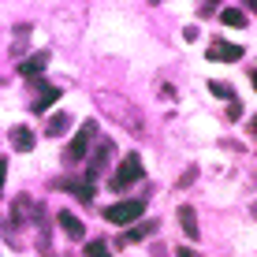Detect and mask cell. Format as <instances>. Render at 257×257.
Here are the masks:
<instances>
[{"label":"cell","mask_w":257,"mask_h":257,"mask_svg":"<svg viewBox=\"0 0 257 257\" xmlns=\"http://www.w3.org/2000/svg\"><path fill=\"white\" fill-rule=\"evenodd\" d=\"M209 90L216 97H231V86H227V82H209Z\"/></svg>","instance_id":"15"},{"label":"cell","mask_w":257,"mask_h":257,"mask_svg":"<svg viewBox=\"0 0 257 257\" xmlns=\"http://www.w3.org/2000/svg\"><path fill=\"white\" fill-rule=\"evenodd\" d=\"M209 60H224V64H235V60H242V49L231 45V41H212V49L205 52Z\"/></svg>","instance_id":"4"},{"label":"cell","mask_w":257,"mask_h":257,"mask_svg":"<svg viewBox=\"0 0 257 257\" xmlns=\"http://www.w3.org/2000/svg\"><path fill=\"white\" fill-rule=\"evenodd\" d=\"M56 101H60V90H56V86H49V90L41 93L38 101H34V112L41 116V112H49V104H56Z\"/></svg>","instance_id":"9"},{"label":"cell","mask_w":257,"mask_h":257,"mask_svg":"<svg viewBox=\"0 0 257 257\" xmlns=\"http://www.w3.org/2000/svg\"><path fill=\"white\" fill-rule=\"evenodd\" d=\"M250 78H253V90H257V71H253V75H250Z\"/></svg>","instance_id":"20"},{"label":"cell","mask_w":257,"mask_h":257,"mask_svg":"<svg viewBox=\"0 0 257 257\" xmlns=\"http://www.w3.org/2000/svg\"><path fill=\"white\" fill-rule=\"evenodd\" d=\"M179 224H183V231H187L190 238H198V216H194V209L190 205H179Z\"/></svg>","instance_id":"7"},{"label":"cell","mask_w":257,"mask_h":257,"mask_svg":"<svg viewBox=\"0 0 257 257\" xmlns=\"http://www.w3.org/2000/svg\"><path fill=\"white\" fill-rule=\"evenodd\" d=\"M250 8H253V12H257V0H250Z\"/></svg>","instance_id":"21"},{"label":"cell","mask_w":257,"mask_h":257,"mask_svg":"<svg viewBox=\"0 0 257 257\" xmlns=\"http://www.w3.org/2000/svg\"><path fill=\"white\" fill-rule=\"evenodd\" d=\"M220 23H224V26H235V30H238V26H246V15L238 12V8H224V12H220Z\"/></svg>","instance_id":"10"},{"label":"cell","mask_w":257,"mask_h":257,"mask_svg":"<svg viewBox=\"0 0 257 257\" xmlns=\"http://www.w3.org/2000/svg\"><path fill=\"white\" fill-rule=\"evenodd\" d=\"M4 179H8V161H0V190H4Z\"/></svg>","instance_id":"19"},{"label":"cell","mask_w":257,"mask_h":257,"mask_svg":"<svg viewBox=\"0 0 257 257\" xmlns=\"http://www.w3.org/2000/svg\"><path fill=\"white\" fill-rule=\"evenodd\" d=\"M56 220H60V227H64V235H67V238H75V242H82V238H86V224L75 216V212H67V209H64Z\"/></svg>","instance_id":"5"},{"label":"cell","mask_w":257,"mask_h":257,"mask_svg":"<svg viewBox=\"0 0 257 257\" xmlns=\"http://www.w3.org/2000/svg\"><path fill=\"white\" fill-rule=\"evenodd\" d=\"M142 175H146V168H142V157H138V153L123 157L119 168H116V175H112V190H127L131 183L142 179Z\"/></svg>","instance_id":"1"},{"label":"cell","mask_w":257,"mask_h":257,"mask_svg":"<svg viewBox=\"0 0 257 257\" xmlns=\"http://www.w3.org/2000/svg\"><path fill=\"white\" fill-rule=\"evenodd\" d=\"M71 194H78V201H93V187L90 183H67Z\"/></svg>","instance_id":"12"},{"label":"cell","mask_w":257,"mask_h":257,"mask_svg":"<svg viewBox=\"0 0 257 257\" xmlns=\"http://www.w3.org/2000/svg\"><path fill=\"white\" fill-rule=\"evenodd\" d=\"M142 212H146V201H142V198L131 201L127 198V201H116V205L104 209V220H108V224H135Z\"/></svg>","instance_id":"2"},{"label":"cell","mask_w":257,"mask_h":257,"mask_svg":"<svg viewBox=\"0 0 257 257\" xmlns=\"http://www.w3.org/2000/svg\"><path fill=\"white\" fill-rule=\"evenodd\" d=\"M64 131H67V116L60 112V116H52V119H49V135L56 138V135H64Z\"/></svg>","instance_id":"14"},{"label":"cell","mask_w":257,"mask_h":257,"mask_svg":"<svg viewBox=\"0 0 257 257\" xmlns=\"http://www.w3.org/2000/svg\"><path fill=\"white\" fill-rule=\"evenodd\" d=\"M238 116H242V104L231 101V104H227V119H238Z\"/></svg>","instance_id":"16"},{"label":"cell","mask_w":257,"mask_h":257,"mask_svg":"<svg viewBox=\"0 0 257 257\" xmlns=\"http://www.w3.org/2000/svg\"><path fill=\"white\" fill-rule=\"evenodd\" d=\"M15 149H19V153H30V149H34V131L30 127H15Z\"/></svg>","instance_id":"8"},{"label":"cell","mask_w":257,"mask_h":257,"mask_svg":"<svg viewBox=\"0 0 257 257\" xmlns=\"http://www.w3.org/2000/svg\"><path fill=\"white\" fill-rule=\"evenodd\" d=\"M175 257H201V253H194L190 246H179V250H175Z\"/></svg>","instance_id":"18"},{"label":"cell","mask_w":257,"mask_h":257,"mask_svg":"<svg viewBox=\"0 0 257 257\" xmlns=\"http://www.w3.org/2000/svg\"><path fill=\"white\" fill-rule=\"evenodd\" d=\"M86 257H112V253H108V246H104L101 238H90V242H86Z\"/></svg>","instance_id":"13"},{"label":"cell","mask_w":257,"mask_h":257,"mask_svg":"<svg viewBox=\"0 0 257 257\" xmlns=\"http://www.w3.org/2000/svg\"><path fill=\"white\" fill-rule=\"evenodd\" d=\"M153 227H157V224H138L135 231H127V235L119 238V242H123V246H131V242H138V238H146L149 231H153Z\"/></svg>","instance_id":"11"},{"label":"cell","mask_w":257,"mask_h":257,"mask_svg":"<svg viewBox=\"0 0 257 257\" xmlns=\"http://www.w3.org/2000/svg\"><path fill=\"white\" fill-rule=\"evenodd\" d=\"M198 34H201L198 26H187V30H183V38H187V41H198Z\"/></svg>","instance_id":"17"},{"label":"cell","mask_w":257,"mask_h":257,"mask_svg":"<svg viewBox=\"0 0 257 257\" xmlns=\"http://www.w3.org/2000/svg\"><path fill=\"white\" fill-rule=\"evenodd\" d=\"M93 135H97V123H93V119H86L82 127H78V135L71 138L67 161H82V157H86V149H90V142H93Z\"/></svg>","instance_id":"3"},{"label":"cell","mask_w":257,"mask_h":257,"mask_svg":"<svg viewBox=\"0 0 257 257\" xmlns=\"http://www.w3.org/2000/svg\"><path fill=\"white\" fill-rule=\"evenodd\" d=\"M45 64H49V52H34L30 60H23V64H19V75L23 78H34V75L45 71Z\"/></svg>","instance_id":"6"}]
</instances>
